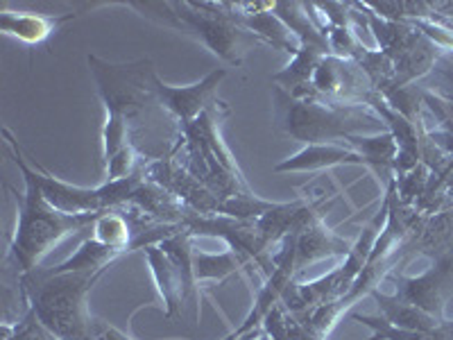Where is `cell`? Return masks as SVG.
Wrapping results in <instances>:
<instances>
[{
	"label": "cell",
	"instance_id": "16",
	"mask_svg": "<svg viewBox=\"0 0 453 340\" xmlns=\"http://www.w3.org/2000/svg\"><path fill=\"white\" fill-rule=\"evenodd\" d=\"M322 57H326L325 50L302 46V50L293 57V62L283 68L281 73L273 75V82L279 84V89H283V91H288L295 96V93H299L302 89L311 87L315 71H318L319 62H322Z\"/></svg>",
	"mask_w": 453,
	"mask_h": 340
},
{
	"label": "cell",
	"instance_id": "6",
	"mask_svg": "<svg viewBox=\"0 0 453 340\" xmlns=\"http://www.w3.org/2000/svg\"><path fill=\"white\" fill-rule=\"evenodd\" d=\"M392 282L396 283L395 298L403 299L408 305L419 306L426 313L442 318L444 302L453 293V250L438 261L433 263L431 268L419 277H399L390 274Z\"/></svg>",
	"mask_w": 453,
	"mask_h": 340
},
{
	"label": "cell",
	"instance_id": "2",
	"mask_svg": "<svg viewBox=\"0 0 453 340\" xmlns=\"http://www.w3.org/2000/svg\"><path fill=\"white\" fill-rule=\"evenodd\" d=\"M143 16L165 27L193 36L206 50H211L229 66H241L245 52L258 43L257 36L242 26L232 5L213 3H129Z\"/></svg>",
	"mask_w": 453,
	"mask_h": 340
},
{
	"label": "cell",
	"instance_id": "21",
	"mask_svg": "<svg viewBox=\"0 0 453 340\" xmlns=\"http://www.w3.org/2000/svg\"><path fill=\"white\" fill-rule=\"evenodd\" d=\"M438 75H440V78H444V82H447L449 87L453 89V66L444 64V66L438 68Z\"/></svg>",
	"mask_w": 453,
	"mask_h": 340
},
{
	"label": "cell",
	"instance_id": "8",
	"mask_svg": "<svg viewBox=\"0 0 453 340\" xmlns=\"http://www.w3.org/2000/svg\"><path fill=\"white\" fill-rule=\"evenodd\" d=\"M349 250V243L329 232L318 218L295 236V270L306 268L309 263L319 261V259L347 257Z\"/></svg>",
	"mask_w": 453,
	"mask_h": 340
},
{
	"label": "cell",
	"instance_id": "19",
	"mask_svg": "<svg viewBox=\"0 0 453 340\" xmlns=\"http://www.w3.org/2000/svg\"><path fill=\"white\" fill-rule=\"evenodd\" d=\"M242 266H245V261L234 250H226V252L220 254L193 250V277H196V283L206 282V279H226L229 274L238 273Z\"/></svg>",
	"mask_w": 453,
	"mask_h": 340
},
{
	"label": "cell",
	"instance_id": "18",
	"mask_svg": "<svg viewBox=\"0 0 453 340\" xmlns=\"http://www.w3.org/2000/svg\"><path fill=\"white\" fill-rule=\"evenodd\" d=\"M116 257H119V252L104 248V245L96 243L93 238H87L80 245L78 252L59 263V266H55L52 270L55 273H104V268Z\"/></svg>",
	"mask_w": 453,
	"mask_h": 340
},
{
	"label": "cell",
	"instance_id": "15",
	"mask_svg": "<svg viewBox=\"0 0 453 340\" xmlns=\"http://www.w3.org/2000/svg\"><path fill=\"white\" fill-rule=\"evenodd\" d=\"M242 26L248 27L258 42L270 43L277 50L288 52V55H297L302 50V43H299L297 36L288 30V26L279 19L277 14L270 12H257V14H241Z\"/></svg>",
	"mask_w": 453,
	"mask_h": 340
},
{
	"label": "cell",
	"instance_id": "9",
	"mask_svg": "<svg viewBox=\"0 0 453 340\" xmlns=\"http://www.w3.org/2000/svg\"><path fill=\"white\" fill-rule=\"evenodd\" d=\"M342 164H365L358 152L338 143H311L297 155L274 166V173H311V170L331 168Z\"/></svg>",
	"mask_w": 453,
	"mask_h": 340
},
{
	"label": "cell",
	"instance_id": "17",
	"mask_svg": "<svg viewBox=\"0 0 453 340\" xmlns=\"http://www.w3.org/2000/svg\"><path fill=\"white\" fill-rule=\"evenodd\" d=\"M351 320L370 327L372 336L367 340H453V322H442L438 329L431 331H415L392 327L386 318H381V315L351 313Z\"/></svg>",
	"mask_w": 453,
	"mask_h": 340
},
{
	"label": "cell",
	"instance_id": "4",
	"mask_svg": "<svg viewBox=\"0 0 453 340\" xmlns=\"http://www.w3.org/2000/svg\"><path fill=\"white\" fill-rule=\"evenodd\" d=\"M23 182H26L23 196L16 193L19 216H16V232L12 236L10 252L21 273H30V270L39 268V261L55 248L57 243L66 238L68 234L82 232L84 227L98 218V213L73 216V213L59 212L43 197L32 177L23 175Z\"/></svg>",
	"mask_w": 453,
	"mask_h": 340
},
{
	"label": "cell",
	"instance_id": "13",
	"mask_svg": "<svg viewBox=\"0 0 453 340\" xmlns=\"http://www.w3.org/2000/svg\"><path fill=\"white\" fill-rule=\"evenodd\" d=\"M345 141H349V148L358 152L361 159L376 170V175L383 177L386 182L390 180L392 166L396 164V157H399V145H396L392 132L374 136L351 135Z\"/></svg>",
	"mask_w": 453,
	"mask_h": 340
},
{
	"label": "cell",
	"instance_id": "7",
	"mask_svg": "<svg viewBox=\"0 0 453 340\" xmlns=\"http://www.w3.org/2000/svg\"><path fill=\"white\" fill-rule=\"evenodd\" d=\"M226 71L225 68H218V71L209 73L202 82L191 84V87H168V84L161 82L159 78L155 80V98L165 112H170L180 120L184 128L196 123L202 113L209 112V103L216 96V89L220 87V82L225 80Z\"/></svg>",
	"mask_w": 453,
	"mask_h": 340
},
{
	"label": "cell",
	"instance_id": "1",
	"mask_svg": "<svg viewBox=\"0 0 453 340\" xmlns=\"http://www.w3.org/2000/svg\"><path fill=\"white\" fill-rule=\"evenodd\" d=\"M103 273H55L35 268L23 273V295L32 313L59 340H91L93 322L87 295Z\"/></svg>",
	"mask_w": 453,
	"mask_h": 340
},
{
	"label": "cell",
	"instance_id": "20",
	"mask_svg": "<svg viewBox=\"0 0 453 340\" xmlns=\"http://www.w3.org/2000/svg\"><path fill=\"white\" fill-rule=\"evenodd\" d=\"M136 152L132 145H127V148H123L119 152V155L113 157L107 166V180L104 182H119V180H127V177H134V168H136Z\"/></svg>",
	"mask_w": 453,
	"mask_h": 340
},
{
	"label": "cell",
	"instance_id": "5",
	"mask_svg": "<svg viewBox=\"0 0 453 340\" xmlns=\"http://www.w3.org/2000/svg\"><path fill=\"white\" fill-rule=\"evenodd\" d=\"M87 62L107 113H120L129 120V116L139 113L148 103H157L155 80L159 75L150 59L134 64H107L96 55H88Z\"/></svg>",
	"mask_w": 453,
	"mask_h": 340
},
{
	"label": "cell",
	"instance_id": "11",
	"mask_svg": "<svg viewBox=\"0 0 453 340\" xmlns=\"http://www.w3.org/2000/svg\"><path fill=\"white\" fill-rule=\"evenodd\" d=\"M143 229H136L132 225V218L123 216L116 209H107V212L98 213V218L91 222V238L104 248L113 250V252H127L134 248L136 236Z\"/></svg>",
	"mask_w": 453,
	"mask_h": 340
},
{
	"label": "cell",
	"instance_id": "12",
	"mask_svg": "<svg viewBox=\"0 0 453 340\" xmlns=\"http://www.w3.org/2000/svg\"><path fill=\"white\" fill-rule=\"evenodd\" d=\"M372 298L376 299L379 311H381V318H386L392 327H399V329H415V331H431L438 329L442 322L447 320H440L435 315L426 313L419 306L408 305L403 299H396L395 295H386L381 290H372Z\"/></svg>",
	"mask_w": 453,
	"mask_h": 340
},
{
	"label": "cell",
	"instance_id": "3",
	"mask_svg": "<svg viewBox=\"0 0 453 340\" xmlns=\"http://www.w3.org/2000/svg\"><path fill=\"white\" fill-rule=\"evenodd\" d=\"M274 123L290 139L306 143H329L347 139L358 129H374L383 123L361 104H335L326 100H299L283 89H274Z\"/></svg>",
	"mask_w": 453,
	"mask_h": 340
},
{
	"label": "cell",
	"instance_id": "10",
	"mask_svg": "<svg viewBox=\"0 0 453 340\" xmlns=\"http://www.w3.org/2000/svg\"><path fill=\"white\" fill-rule=\"evenodd\" d=\"M145 257H148L150 268H152V274H155V282L159 286V293L165 302V315L173 318V315L180 313L181 309V299H186V289H184V279H181L180 270L173 263V259L159 248V245H148L143 248Z\"/></svg>",
	"mask_w": 453,
	"mask_h": 340
},
{
	"label": "cell",
	"instance_id": "14",
	"mask_svg": "<svg viewBox=\"0 0 453 340\" xmlns=\"http://www.w3.org/2000/svg\"><path fill=\"white\" fill-rule=\"evenodd\" d=\"M68 19L30 14V12H19V14H14V12L3 10V14H0V30L10 36H16L23 43H42L50 36V32H55V27L59 23L68 21Z\"/></svg>",
	"mask_w": 453,
	"mask_h": 340
}]
</instances>
